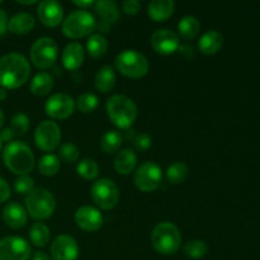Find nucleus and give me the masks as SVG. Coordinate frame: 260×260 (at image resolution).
<instances>
[{
  "instance_id": "nucleus-17",
  "label": "nucleus",
  "mask_w": 260,
  "mask_h": 260,
  "mask_svg": "<svg viewBox=\"0 0 260 260\" xmlns=\"http://www.w3.org/2000/svg\"><path fill=\"white\" fill-rule=\"evenodd\" d=\"M75 222L84 231L94 233L103 225V216L96 208L91 206H83L75 211Z\"/></svg>"
},
{
  "instance_id": "nucleus-16",
  "label": "nucleus",
  "mask_w": 260,
  "mask_h": 260,
  "mask_svg": "<svg viewBox=\"0 0 260 260\" xmlns=\"http://www.w3.org/2000/svg\"><path fill=\"white\" fill-rule=\"evenodd\" d=\"M38 19L46 27H57L63 18V8L56 0H43L37 8Z\"/></svg>"
},
{
  "instance_id": "nucleus-26",
  "label": "nucleus",
  "mask_w": 260,
  "mask_h": 260,
  "mask_svg": "<svg viewBox=\"0 0 260 260\" xmlns=\"http://www.w3.org/2000/svg\"><path fill=\"white\" fill-rule=\"evenodd\" d=\"M201 30V22L194 15H185L178 23V32L180 37L184 40L190 41L198 36Z\"/></svg>"
},
{
  "instance_id": "nucleus-31",
  "label": "nucleus",
  "mask_w": 260,
  "mask_h": 260,
  "mask_svg": "<svg viewBox=\"0 0 260 260\" xmlns=\"http://www.w3.org/2000/svg\"><path fill=\"white\" fill-rule=\"evenodd\" d=\"M122 141H123L122 135L118 131H116V129H111V131H107L103 135V137H102L101 149L106 154H113V152H116L119 149Z\"/></svg>"
},
{
  "instance_id": "nucleus-12",
  "label": "nucleus",
  "mask_w": 260,
  "mask_h": 260,
  "mask_svg": "<svg viewBox=\"0 0 260 260\" xmlns=\"http://www.w3.org/2000/svg\"><path fill=\"white\" fill-rule=\"evenodd\" d=\"M32 249L19 236H8L0 240V260H29Z\"/></svg>"
},
{
  "instance_id": "nucleus-51",
  "label": "nucleus",
  "mask_w": 260,
  "mask_h": 260,
  "mask_svg": "<svg viewBox=\"0 0 260 260\" xmlns=\"http://www.w3.org/2000/svg\"><path fill=\"white\" fill-rule=\"evenodd\" d=\"M19 4H23V5H30V4H36V0H29V2H18Z\"/></svg>"
},
{
  "instance_id": "nucleus-27",
  "label": "nucleus",
  "mask_w": 260,
  "mask_h": 260,
  "mask_svg": "<svg viewBox=\"0 0 260 260\" xmlns=\"http://www.w3.org/2000/svg\"><path fill=\"white\" fill-rule=\"evenodd\" d=\"M53 86V78L48 73H38L30 81V91L37 96L47 95Z\"/></svg>"
},
{
  "instance_id": "nucleus-36",
  "label": "nucleus",
  "mask_w": 260,
  "mask_h": 260,
  "mask_svg": "<svg viewBox=\"0 0 260 260\" xmlns=\"http://www.w3.org/2000/svg\"><path fill=\"white\" fill-rule=\"evenodd\" d=\"M98 96L93 93H83L76 101V107L83 113H90L98 107Z\"/></svg>"
},
{
  "instance_id": "nucleus-45",
  "label": "nucleus",
  "mask_w": 260,
  "mask_h": 260,
  "mask_svg": "<svg viewBox=\"0 0 260 260\" xmlns=\"http://www.w3.org/2000/svg\"><path fill=\"white\" fill-rule=\"evenodd\" d=\"M112 27H113V24H111V23L104 22V20H99V22L96 23V27L95 28L101 33H108V32H111ZM101 33H99V35H101Z\"/></svg>"
},
{
  "instance_id": "nucleus-3",
  "label": "nucleus",
  "mask_w": 260,
  "mask_h": 260,
  "mask_svg": "<svg viewBox=\"0 0 260 260\" xmlns=\"http://www.w3.org/2000/svg\"><path fill=\"white\" fill-rule=\"evenodd\" d=\"M107 113L114 126L128 129L137 117V107L131 98L122 94H114L107 101Z\"/></svg>"
},
{
  "instance_id": "nucleus-5",
  "label": "nucleus",
  "mask_w": 260,
  "mask_h": 260,
  "mask_svg": "<svg viewBox=\"0 0 260 260\" xmlns=\"http://www.w3.org/2000/svg\"><path fill=\"white\" fill-rule=\"evenodd\" d=\"M25 211L35 220H46L51 217L56 210V200L46 188H35L25 196Z\"/></svg>"
},
{
  "instance_id": "nucleus-18",
  "label": "nucleus",
  "mask_w": 260,
  "mask_h": 260,
  "mask_svg": "<svg viewBox=\"0 0 260 260\" xmlns=\"http://www.w3.org/2000/svg\"><path fill=\"white\" fill-rule=\"evenodd\" d=\"M85 60V51L79 42H71L62 51V63L68 70H78Z\"/></svg>"
},
{
  "instance_id": "nucleus-4",
  "label": "nucleus",
  "mask_w": 260,
  "mask_h": 260,
  "mask_svg": "<svg viewBox=\"0 0 260 260\" xmlns=\"http://www.w3.org/2000/svg\"><path fill=\"white\" fill-rule=\"evenodd\" d=\"M151 244L155 250L164 255L177 253L182 244L179 229L169 221L159 222L151 233Z\"/></svg>"
},
{
  "instance_id": "nucleus-15",
  "label": "nucleus",
  "mask_w": 260,
  "mask_h": 260,
  "mask_svg": "<svg viewBox=\"0 0 260 260\" xmlns=\"http://www.w3.org/2000/svg\"><path fill=\"white\" fill-rule=\"evenodd\" d=\"M150 42H151L152 48L161 55H170V53L178 51L180 46V41L177 33L168 28L155 30L151 35Z\"/></svg>"
},
{
  "instance_id": "nucleus-34",
  "label": "nucleus",
  "mask_w": 260,
  "mask_h": 260,
  "mask_svg": "<svg viewBox=\"0 0 260 260\" xmlns=\"http://www.w3.org/2000/svg\"><path fill=\"white\" fill-rule=\"evenodd\" d=\"M185 255L192 259H201L208 253V246L202 240H192L187 243L183 249Z\"/></svg>"
},
{
  "instance_id": "nucleus-28",
  "label": "nucleus",
  "mask_w": 260,
  "mask_h": 260,
  "mask_svg": "<svg viewBox=\"0 0 260 260\" xmlns=\"http://www.w3.org/2000/svg\"><path fill=\"white\" fill-rule=\"evenodd\" d=\"M86 50L93 57H103L108 51V41L103 35H99V33L89 36L88 41H86Z\"/></svg>"
},
{
  "instance_id": "nucleus-8",
  "label": "nucleus",
  "mask_w": 260,
  "mask_h": 260,
  "mask_svg": "<svg viewBox=\"0 0 260 260\" xmlns=\"http://www.w3.org/2000/svg\"><path fill=\"white\" fill-rule=\"evenodd\" d=\"M30 60L38 69H48L55 63L58 55V46L51 37H41L30 47Z\"/></svg>"
},
{
  "instance_id": "nucleus-39",
  "label": "nucleus",
  "mask_w": 260,
  "mask_h": 260,
  "mask_svg": "<svg viewBox=\"0 0 260 260\" xmlns=\"http://www.w3.org/2000/svg\"><path fill=\"white\" fill-rule=\"evenodd\" d=\"M134 144H135V146H136L137 150H140V151H146L147 149H150V147H151L152 139L149 134H145V132H142V134H139L136 137H135Z\"/></svg>"
},
{
  "instance_id": "nucleus-41",
  "label": "nucleus",
  "mask_w": 260,
  "mask_h": 260,
  "mask_svg": "<svg viewBox=\"0 0 260 260\" xmlns=\"http://www.w3.org/2000/svg\"><path fill=\"white\" fill-rule=\"evenodd\" d=\"M178 51L187 60H192V58L196 57V48L192 45H180Z\"/></svg>"
},
{
  "instance_id": "nucleus-25",
  "label": "nucleus",
  "mask_w": 260,
  "mask_h": 260,
  "mask_svg": "<svg viewBox=\"0 0 260 260\" xmlns=\"http://www.w3.org/2000/svg\"><path fill=\"white\" fill-rule=\"evenodd\" d=\"M94 83H95V88L102 93L111 91L114 88V84H116V73H114L113 68L106 65L99 69L98 73L95 74Z\"/></svg>"
},
{
  "instance_id": "nucleus-9",
  "label": "nucleus",
  "mask_w": 260,
  "mask_h": 260,
  "mask_svg": "<svg viewBox=\"0 0 260 260\" xmlns=\"http://www.w3.org/2000/svg\"><path fill=\"white\" fill-rule=\"evenodd\" d=\"M91 198L102 210H112L119 201V189L108 178H101L91 185Z\"/></svg>"
},
{
  "instance_id": "nucleus-20",
  "label": "nucleus",
  "mask_w": 260,
  "mask_h": 260,
  "mask_svg": "<svg viewBox=\"0 0 260 260\" xmlns=\"http://www.w3.org/2000/svg\"><path fill=\"white\" fill-rule=\"evenodd\" d=\"M223 45V37L218 30L211 29L203 33L198 41V48L205 55H213L218 52Z\"/></svg>"
},
{
  "instance_id": "nucleus-2",
  "label": "nucleus",
  "mask_w": 260,
  "mask_h": 260,
  "mask_svg": "<svg viewBox=\"0 0 260 260\" xmlns=\"http://www.w3.org/2000/svg\"><path fill=\"white\" fill-rule=\"evenodd\" d=\"M3 159L12 173L28 175L35 168V154L32 149L23 141H12L4 147Z\"/></svg>"
},
{
  "instance_id": "nucleus-30",
  "label": "nucleus",
  "mask_w": 260,
  "mask_h": 260,
  "mask_svg": "<svg viewBox=\"0 0 260 260\" xmlns=\"http://www.w3.org/2000/svg\"><path fill=\"white\" fill-rule=\"evenodd\" d=\"M189 173V168L183 161H175L167 169V179L172 184H180L184 182Z\"/></svg>"
},
{
  "instance_id": "nucleus-21",
  "label": "nucleus",
  "mask_w": 260,
  "mask_h": 260,
  "mask_svg": "<svg viewBox=\"0 0 260 260\" xmlns=\"http://www.w3.org/2000/svg\"><path fill=\"white\" fill-rule=\"evenodd\" d=\"M36 24V19L29 13H18L13 15L8 22V30L15 35H24V33L30 32Z\"/></svg>"
},
{
  "instance_id": "nucleus-47",
  "label": "nucleus",
  "mask_w": 260,
  "mask_h": 260,
  "mask_svg": "<svg viewBox=\"0 0 260 260\" xmlns=\"http://www.w3.org/2000/svg\"><path fill=\"white\" fill-rule=\"evenodd\" d=\"M32 260H52V259H51L47 254L43 253V251H37V253H35V255H33Z\"/></svg>"
},
{
  "instance_id": "nucleus-35",
  "label": "nucleus",
  "mask_w": 260,
  "mask_h": 260,
  "mask_svg": "<svg viewBox=\"0 0 260 260\" xmlns=\"http://www.w3.org/2000/svg\"><path fill=\"white\" fill-rule=\"evenodd\" d=\"M10 129L15 136H23L29 129V118L24 113H17L10 119Z\"/></svg>"
},
{
  "instance_id": "nucleus-11",
  "label": "nucleus",
  "mask_w": 260,
  "mask_h": 260,
  "mask_svg": "<svg viewBox=\"0 0 260 260\" xmlns=\"http://www.w3.org/2000/svg\"><path fill=\"white\" fill-rule=\"evenodd\" d=\"M35 141L38 149L43 151H53L61 141V128L56 122L42 121L35 132Z\"/></svg>"
},
{
  "instance_id": "nucleus-44",
  "label": "nucleus",
  "mask_w": 260,
  "mask_h": 260,
  "mask_svg": "<svg viewBox=\"0 0 260 260\" xmlns=\"http://www.w3.org/2000/svg\"><path fill=\"white\" fill-rule=\"evenodd\" d=\"M15 135L13 134V131L10 129V127H7V128H3L2 131H0V141L2 142H12L13 137H14Z\"/></svg>"
},
{
  "instance_id": "nucleus-42",
  "label": "nucleus",
  "mask_w": 260,
  "mask_h": 260,
  "mask_svg": "<svg viewBox=\"0 0 260 260\" xmlns=\"http://www.w3.org/2000/svg\"><path fill=\"white\" fill-rule=\"evenodd\" d=\"M10 197V187L3 178H0V203H4Z\"/></svg>"
},
{
  "instance_id": "nucleus-14",
  "label": "nucleus",
  "mask_w": 260,
  "mask_h": 260,
  "mask_svg": "<svg viewBox=\"0 0 260 260\" xmlns=\"http://www.w3.org/2000/svg\"><path fill=\"white\" fill-rule=\"evenodd\" d=\"M79 256V245L75 239L68 234L56 236L51 244L52 260H76Z\"/></svg>"
},
{
  "instance_id": "nucleus-48",
  "label": "nucleus",
  "mask_w": 260,
  "mask_h": 260,
  "mask_svg": "<svg viewBox=\"0 0 260 260\" xmlns=\"http://www.w3.org/2000/svg\"><path fill=\"white\" fill-rule=\"evenodd\" d=\"M7 96H8L7 89L3 88V86H0V102L4 101V99H7Z\"/></svg>"
},
{
  "instance_id": "nucleus-19",
  "label": "nucleus",
  "mask_w": 260,
  "mask_h": 260,
  "mask_svg": "<svg viewBox=\"0 0 260 260\" xmlns=\"http://www.w3.org/2000/svg\"><path fill=\"white\" fill-rule=\"evenodd\" d=\"M3 218L12 229H22L27 223V211L17 202L8 203L3 210Z\"/></svg>"
},
{
  "instance_id": "nucleus-29",
  "label": "nucleus",
  "mask_w": 260,
  "mask_h": 260,
  "mask_svg": "<svg viewBox=\"0 0 260 260\" xmlns=\"http://www.w3.org/2000/svg\"><path fill=\"white\" fill-rule=\"evenodd\" d=\"M50 229L43 222H36L30 226L29 238L36 246L43 248V246L47 245L48 241H50Z\"/></svg>"
},
{
  "instance_id": "nucleus-32",
  "label": "nucleus",
  "mask_w": 260,
  "mask_h": 260,
  "mask_svg": "<svg viewBox=\"0 0 260 260\" xmlns=\"http://www.w3.org/2000/svg\"><path fill=\"white\" fill-rule=\"evenodd\" d=\"M76 172L81 178L86 180H94L99 175V167L96 161L90 157H85L81 160L76 167Z\"/></svg>"
},
{
  "instance_id": "nucleus-13",
  "label": "nucleus",
  "mask_w": 260,
  "mask_h": 260,
  "mask_svg": "<svg viewBox=\"0 0 260 260\" xmlns=\"http://www.w3.org/2000/svg\"><path fill=\"white\" fill-rule=\"evenodd\" d=\"M46 113L56 119H66L74 113L75 101L73 96L65 93H57L51 95L45 104Z\"/></svg>"
},
{
  "instance_id": "nucleus-46",
  "label": "nucleus",
  "mask_w": 260,
  "mask_h": 260,
  "mask_svg": "<svg viewBox=\"0 0 260 260\" xmlns=\"http://www.w3.org/2000/svg\"><path fill=\"white\" fill-rule=\"evenodd\" d=\"M94 3H95V2H93V0H86V2H81V0H74V4H75L76 7H79L80 9H83V10H85L86 8L93 7Z\"/></svg>"
},
{
  "instance_id": "nucleus-22",
  "label": "nucleus",
  "mask_w": 260,
  "mask_h": 260,
  "mask_svg": "<svg viewBox=\"0 0 260 260\" xmlns=\"http://www.w3.org/2000/svg\"><path fill=\"white\" fill-rule=\"evenodd\" d=\"M174 9L175 4L172 0H152L147 7V13L154 20L162 22L172 17Z\"/></svg>"
},
{
  "instance_id": "nucleus-40",
  "label": "nucleus",
  "mask_w": 260,
  "mask_h": 260,
  "mask_svg": "<svg viewBox=\"0 0 260 260\" xmlns=\"http://www.w3.org/2000/svg\"><path fill=\"white\" fill-rule=\"evenodd\" d=\"M124 13L128 15H135L141 10V3L137 2V0H126L122 4Z\"/></svg>"
},
{
  "instance_id": "nucleus-7",
  "label": "nucleus",
  "mask_w": 260,
  "mask_h": 260,
  "mask_svg": "<svg viewBox=\"0 0 260 260\" xmlns=\"http://www.w3.org/2000/svg\"><path fill=\"white\" fill-rule=\"evenodd\" d=\"M96 27L94 15L88 10H74L62 22V32L69 38H83L89 36Z\"/></svg>"
},
{
  "instance_id": "nucleus-52",
  "label": "nucleus",
  "mask_w": 260,
  "mask_h": 260,
  "mask_svg": "<svg viewBox=\"0 0 260 260\" xmlns=\"http://www.w3.org/2000/svg\"><path fill=\"white\" fill-rule=\"evenodd\" d=\"M0 149H2V141H0Z\"/></svg>"
},
{
  "instance_id": "nucleus-33",
  "label": "nucleus",
  "mask_w": 260,
  "mask_h": 260,
  "mask_svg": "<svg viewBox=\"0 0 260 260\" xmlns=\"http://www.w3.org/2000/svg\"><path fill=\"white\" fill-rule=\"evenodd\" d=\"M60 169V159L53 154H46L38 161V170L43 175H55Z\"/></svg>"
},
{
  "instance_id": "nucleus-1",
  "label": "nucleus",
  "mask_w": 260,
  "mask_h": 260,
  "mask_svg": "<svg viewBox=\"0 0 260 260\" xmlns=\"http://www.w3.org/2000/svg\"><path fill=\"white\" fill-rule=\"evenodd\" d=\"M30 75V65L22 53L12 52L0 57V86L15 89L22 86Z\"/></svg>"
},
{
  "instance_id": "nucleus-37",
  "label": "nucleus",
  "mask_w": 260,
  "mask_h": 260,
  "mask_svg": "<svg viewBox=\"0 0 260 260\" xmlns=\"http://www.w3.org/2000/svg\"><path fill=\"white\" fill-rule=\"evenodd\" d=\"M58 155H60L61 160H63L65 162H75L76 160L79 159V155H80V151H79L78 147L75 146L71 142H66L58 150Z\"/></svg>"
},
{
  "instance_id": "nucleus-43",
  "label": "nucleus",
  "mask_w": 260,
  "mask_h": 260,
  "mask_svg": "<svg viewBox=\"0 0 260 260\" xmlns=\"http://www.w3.org/2000/svg\"><path fill=\"white\" fill-rule=\"evenodd\" d=\"M8 30V17L7 13L4 12L3 9H0V37L7 33Z\"/></svg>"
},
{
  "instance_id": "nucleus-38",
  "label": "nucleus",
  "mask_w": 260,
  "mask_h": 260,
  "mask_svg": "<svg viewBox=\"0 0 260 260\" xmlns=\"http://www.w3.org/2000/svg\"><path fill=\"white\" fill-rule=\"evenodd\" d=\"M14 189L20 194L28 196L35 189V180L29 175H19L14 182Z\"/></svg>"
},
{
  "instance_id": "nucleus-49",
  "label": "nucleus",
  "mask_w": 260,
  "mask_h": 260,
  "mask_svg": "<svg viewBox=\"0 0 260 260\" xmlns=\"http://www.w3.org/2000/svg\"><path fill=\"white\" fill-rule=\"evenodd\" d=\"M127 139L134 140V129H132V128L127 129Z\"/></svg>"
},
{
  "instance_id": "nucleus-6",
  "label": "nucleus",
  "mask_w": 260,
  "mask_h": 260,
  "mask_svg": "<svg viewBox=\"0 0 260 260\" xmlns=\"http://www.w3.org/2000/svg\"><path fill=\"white\" fill-rule=\"evenodd\" d=\"M114 62L119 73L132 79L142 78L149 71V61L146 56L132 48L119 52Z\"/></svg>"
},
{
  "instance_id": "nucleus-50",
  "label": "nucleus",
  "mask_w": 260,
  "mask_h": 260,
  "mask_svg": "<svg viewBox=\"0 0 260 260\" xmlns=\"http://www.w3.org/2000/svg\"><path fill=\"white\" fill-rule=\"evenodd\" d=\"M3 123H4V113H3L2 108H0V128H2Z\"/></svg>"
},
{
  "instance_id": "nucleus-24",
  "label": "nucleus",
  "mask_w": 260,
  "mask_h": 260,
  "mask_svg": "<svg viewBox=\"0 0 260 260\" xmlns=\"http://www.w3.org/2000/svg\"><path fill=\"white\" fill-rule=\"evenodd\" d=\"M137 156L132 149H123L117 154L114 159V169L122 175H127L134 172L136 167Z\"/></svg>"
},
{
  "instance_id": "nucleus-23",
  "label": "nucleus",
  "mask_w": 260,
  "mask_h": 260,
  "mask_svg": "<svg viewBox=\"0 0 260 260\" xmlns=\"http://www.w3.org/2000/svg\"><path fill=\"white\" fill-rule=\"evenodd\" d=\"M94 8H95L96 14L101 17V20L108 22L111 24L118 22L121 18L118 5L113 0H98L94 3Z\"/></svg>"
},
{
  "instance_id": "nucleus-10",
  "label": "nucleus",
  "mask_w": 260,
  "mask_h": 260,
  "mask_svg": "<svg viewBox=\"0 0 260 260\" xmlns=\"http://www.w3.org/2000/svg\"><path fill=\"white\" fill-rule=\"evenodd\" d=\"M162 170L156 162L146 161L140 165L134 175V183L142 192H154L160 187Z\"/></svg>"
}]
</instances>
